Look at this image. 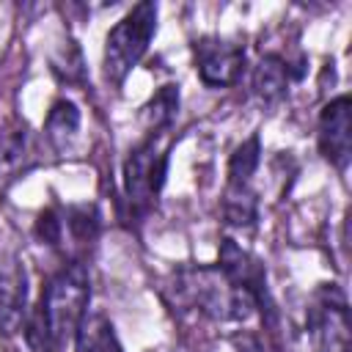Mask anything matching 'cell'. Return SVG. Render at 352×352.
I'll use <instances>...</instances> for the list:
<instances>
[{"instance_id":"1","label":"cell","mask_w":352,"mask_h":352,"mask_svg":"<svg viewBox=\"0 0 352 352\" xmlns=\"http://www.w3.org/2000/svg\"><path fill=\"white\" fill-rule=\"evenodd\" d=\"M91 278L82 261L63 264L41 289V297L28 311L22 336L33 352H60L88 316Z\"/></svg>"},{"instance_id":"2","label":"cell","mask_w":352,"mask_h":352,"mask_svg":"<svg viewBox=\"0 0 352 352\" xmlns=\"http://www.w3.org/2000/svg\"><path fill=\"white\" fill-rule=\"evenodd\" d=\"M170 305L198 311L214 322H245L258 308L253 297L236 289L220 267H182L173 270L165 286Z\"/></svg>"},{"instance_id":"3","label":"cell","mask_w":352,"mask_h":352,"mask_svg":"<svg viewBox=\"0 0 352 352\" xmlns=\"http://www.w3.org/2000/svg\"><path fill=\"white\" fill-rule=\"evenodd\" d=\"M157 3L140 0L135 3L104 36V52H102V72L104 80L113 88H121L132 69L146 55L154 33H157Z\"/></svg>"},{"instance_id":"4","label":"cell","mask_w":352,"mask_h":352,"mask_svg":"<svg viewBox=\"0 0 352 352\" xmlns=\"http://www.w3.org/2000/svg\"><path fill=\"white\" fill-rule=\"evenodd\" d=\"M168 162H170L168 132H151L129 151L124 162V198L135 217H143L157 206V198L165 187Z\"/></svg>"},{"instance_id":"5","label":"cell","mask_w":352,"mask_h":352,"mask_svg":"<svg viewBox=\"0 0 352 352\" xmlns=\"http://www.w3.org/2000/svg\"><path fill=\"white\" fill-rule=\"evenodd\" d=\"M217 267L236 289H242L253 297V302L264 319L272 316V297L267 289V270H264L261 258H256L248 248H242L239 242L226 236L217 250Z\"/></svg>"},{"instance_id":"6","label":"cell","mask_w":352,"mask_h":352,"mask_svg":"<svg viewBox=\"0 0 352 352\" xmlns=\"http://www.w3.org/2000/svg\"><path fill=\"white\" fill-rule=\"evenodd\" d=\"M195 72L206 88H228L245 72V47L234 38L204 36L192 44Z\"/></svg>"},{"instance_id":"7","label":"cell","mask_w":352,"mask_h":352,"mask_svg":"<svg viewBox=\"0 0 352 352\" xmlns=\"http://www.w3.org/2000/svg\"><path fill=\"white\" fill-rule=\"evenodd\" d=\"M305 327L319 352H327L333 344H346L349 316H346V297L336 283H322L308 305Z\"/></svg>"},{"instance_id":"8","label":"cell","mask_w":352,"mask_h":352,"mask_svg":"<svg viewBox=\"0 0 352 352\" xmlns=\"http://www.w3.org/2000/svg\"><path fill=\"white\" fill-rule=\"evenodd\" d=\"M316 143L319 154L336 168L346 170L349 157H352V102L346 94L330 99L316 121Z\"/></svg>"},{"instance_id":"9","label":"cell","mask_w":352,"mask_h":352,"mask_svg":"<svg viewBox=\"0 0 352 352\" xmlns=\"http://www.w3.org/2000/svg\"><path fill=\"white\" fill-rule=\"evenodd\" d=\"M28 270L16 256L0 258V336L11 338L25 327L28 319Z\"/></svg>"},{"instance_id":"10","label":"cell","mask_w":352,"mask_h":352,"mask_svg":"<svg viewBox=\"0 0 352 352\" xmlns=\"http://www.w3.org/2000/svg\"><path fill=\"white\" fill-rule=\"evenodd\" d=\"M294 80L292 72V60L278 55V52H267L258 58V63L250 72V88L256 94V99L261 104H275L286 96L289 82Z\"/></svg>"},{"instance_id":"11","label":"cell","mask_w":352,"mask_h":352,"mask_svg":"<svg viewBox=\"0 0 352 352\" xmlns=\"http://www.w3.org/2000/svg\"><path fill=\"white\" fill-rule=\"evenodd\" d=\"M77 132H80V107L66 96L55 99L44 118V138L50 140L52 148L63 151L77 138Z\"/></svg>"},{"instance_id":"12","label":"cell","mask_w":352,"mask_h":352,"mask_svg":"<svg viewBox=\"0 0 352 352\" xmlns=\"http://www.w3.org/2000/svg\"><path fill=\"white\" fill-rule=\"evenodd\" d=\"M74 352H124L113 322L104 314H91L82 319L74 336Z\"/></svg>"},{"instance_id":"13","label":"cell","mask_w":352,"mask_h":352,"mask_svg":"<svg viewBox=\"0 0 352 352\" xmlns=\"http://www.w3.org/2000/svg\"><path fill=\"white\" fill-rule=\"evenodd\" d=\"M179 113V85L168 82L154 91V96L140 107V121L146 132H168Z\"/></svg>"},{"instance_id":"14","label":"cell","mask_w":352,"mask_h":352,"mask_svg":"<svg viewBox=\"0 0 352 352\" xmlns=\"http://www.w3.org/2000/svg\"><path fill=\"white\" fill-rule=\"evenodd\" d=\"M223 220L231 228H253L256 226V220H258V198H256L250 184H245V187L226 184V192H223Z\"/></svg>"},{"instance_id":"15","label":"cell","mask_w":352,"mask_h":352,"mask_svg":"<svg viewBox=\"0 0 352 352\" xmlns=\"http://www.w3.org/2000/svg\"><path fill=\"white\" fill-rule=\"evenodd\" d=\"M258 162H261V138L258 132H253L250 138H245L228 157V182L226 184H234V187H245L250 184L253 173L258 170Z\"/></svg>"},{"instance_id":"16","label":"cell","mask_w":352,"mask_h":352,"mask_svg":"<svg viewBox=\"0 0 352 352\" xmlns=\"http://www.w3.org/2000/svg\"><path fill=\"white\" fill-rule=\"evenodd\" d=\"M50 63H52V74L60 82H66V85H82L85 82V58H82V50L77 47L74 38L63 41L55 50V55L50 58Z\"/></svg>"},{"instance_id":"17","label":"cell","mask_w":352,"mask_h":352,"mask_svg":"<svg viewBox=\"0 0 352 352\" xmlns=\"http://www.w3.org/2000/svg\"><path fill=\"white\" fill-rule=\"evenodd\" d=\"M28 154V126L16 124L0 132V179L19 170L22 160Z\"/></svg>"},{"instance_id":"18","label":"cell","mask_w":352,"mask_h":352,"mask_svg":"<svg viewBox=\"0 0 352 352\" xmlns=\"http://www.w3.org/2000/svg\"><path fill=\"white\" fill-rule=\"evenodd\" d=\"M63 226L74 242H91L99 234V212L94 204H74L63 209Z\"/></svg>"},{"instance_id":"19","label":"cell","mask_w":352,"mask_h":352,"mask_svg":"<svg viewBox=\"0 0 352 352\" xmlns=\"http://www.w3.org/2000/svg\"><path fill=\"white\" fill-rule=\"evenodd\" d=\"M33 234L41 245H50V248H58L63 242V234H66V226H63V209L58 206H47L44 212H38L36 223H33Z\"/></svg>"},{"instance_id":"20","label":"cell","mask_w":352,"mask_h":352,"mask_svg":"<svg viewBox=\"0 0 352 352\" xmlns=\"http://www.w3.org/2000/svg\"><path fill=\"white\" fill-rule=\"evenodd\" d=\"M341 352H349V346H341Z\"/></svg>"}]
</instances>
